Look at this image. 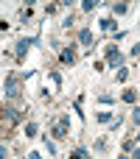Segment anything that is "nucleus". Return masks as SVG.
Masks as SVG:
<instances>
[{
  "label": "nucleus",
  "mask_w": 140,
  "mask_h": 159,
  "mask_svg": "<svg viewBox=\"0 0 140 159\" xmlns=\"http://www.w3.org/2000/svg\"><path fill=\"white\" fill-rule=\"evenodd\" d=\"M25 117V106L20 101H11V103H0V129L3 134H11Z\"/></svg>",
  "instance_id": "f257e3e1"
},
{
  "label": "nucleus",
  "mask_w": 140,
  "mask_h": 159,
  "mask_svg": "<svg viewBox=\"0 0 140 159\" xmlns=\"http://www.w3.org/2000/svg\"><path fill=\"white\" fill-rule=\"evenodd\" d=\"M22 95V73H8L6 78V98L8 101H20Z\"/></svg>",
  "instance_id": "f03ea898"
},
{
  "label": "nucleus",
  "mask_w": 140,
  "mask_h": 159,
  "mask_svg": "<svg viewBox=\"0 0 140 159\" xmlns=\"http://www.w3.org/2000/svg\"><path fill=\"white\" fill-rule=\"evenodd\" d=\"M51 134H53L56 140H65V137H70V115H62V117H59V123H53Z\"/></svg>",
  "instance_id": "7ed1b4c3"
},
{
  "label": "nucleus",
  "mask_w": 140,
  "mask_h": 159,
  "mask_svg": "<svg viewBox=\"0 0 140 159\" xmlns=\"http://www.w3.org/2000/svg\"><path fill=\"white\" fill-rule=\"evenodd\" d=\"M93 42H95L93 31H90V28H81V31H79V45H84V48H93Z\"/></svg>",
  "instance_id": "20e7f679"
},
{
  "label": "nucleus",
  "mask_w": 140,
  "mask_h": 159,
  "mask_svg": "<svg viewBox=\"0 0 140 159\" xmlns=\"http://www.w3.org/2000/svg\"><path fill=\"white\" fill-rule=\"evenodd\" d=\"M107 61H109V64H112V67H115V64H121V61H123V56H121V50H118V48H115V45H109V48H107Z\"/></svg>",
  "instance_id": "39448f33"
},
{
  "label": "nucleus",
  "mask_w": 140,
  "mask_h": 159,
  "mask_svg": "<svg viewBox=\"0 0 140 159\" xmlns=\"http://www.w3.org/2000/svg\"><path fill=\"white\" fill-rule=\"evenodd\" d=\"M34 42H36V39H20V42H17V50H14V56H17V59H22V56L28 53V48H31Z\"/></svg>",
  "instance_id": "423d86ee"
},
{
  "label": "nucleus",
  "mask_w": 140,
  "mask_h": 159,
  "mask_svg": "<svg viewBox=\"0 0 140 159\" xmlns=\"http://www.w3.org/2000/svg\"><path fill=\"white\" fill-rule=\"evenodd\" d=\"M95 120H98V123H112V126H118V123H121V117H118V115H112V112H98V115H95Z\"/></svg>",
  "instance_id": "0eeeda50"
},
{
  "label": "nucleus",
  "mask_w": 140,
  "mask_h": 159,
  "mask_svg": "<svg viewBox=\"0 0 140 159\" xmlns=\"http://www.w3.org/2000/svg\"><path fill=\"white\" fill-rule=\"evenodd\" d=\"M73 61H76V50L73 48H65L62 50V64H73Z\"/></svg>",
  "instance_id": "6e6552de"
},
{
  "label": "nucleus",
  "mask_w": 140,
  "mask_h": 159,
  "mask_svg": "<svg viewBox=\"0 0 140 159\" xmlns=\"http://www.w3.org/2000/svg\"><path fill=\"white\" fill-rule=\"evenodd\" d=\"M123 101L126 103H135L138 101V89H123Z\"/></svg>",
  "instance_id": "1a4fd4ad"
},
{
  "label": "nucleus",
  "mask_w": 140,
  "mask_h": 159,
  "mask_svg": "<svg viewBox=\"0 0 140 159\" xmlns=\"http://www.w3.org/2000/svg\"><path fill=\"white\" fill-rule=\"evenodd\" d=\"M36 131H39L36 123H25V137H36Z\"/></svg>",
  "instance_id": "9d476101"
},
{
  "label": "nucleus",
  "mask_w": 140,
  "mask_h": 159,
  "mask_svg": "<svg viewBox=\"0 0 140 159\" xmlns=\"http://www.w3.org/2000/svg\"><path fill=\"white\" fill-rule=\"evenodd\" d=\"M98 6V0H81V11H93Z\"/></svg>",
  "instance_id": "9b49d317"
},
{
  "label": "nucleus",
  "mask_w": 140,
  "mask_h": 159,
  "mask_svg": "<svg viewBox=\"0 0 140 159\" xmlns=\"http://www.w3.org/2000/svg\"><path fill=\"white\" fill-rule=\"evenodd\" d=\"M67 159H87V151H84V148H76V151H73Z\"/></svg>",
  "instance_id": "f8f14e48"
},
{
  "label": "nucleus",
  "mask_w": 140,
  "mask_h": 159,
  "mask_svg": "<svg viewBox=\"0 0 140 159\" xmlns=\"http://www.w3.org/2000/svg\"><path fill=\"white\" fill-rule=\"evenodd\" d=\"M101 28H104V31H112V28H115L112 17H104V20H101Z\"/></svg>",
  "instance_id": "ddd939ff"
},
{
  "label": "nucleus",
  "mask_w": 140,
  "mask_h": 159,
  "mask_svg": "<svg viewBox=\"0 0 140 159\" xmlns=\"http://www.w3.org/2000/svg\"><path fill=\"white\" fill-rule=\"evenodd\" d=\"M129 151H135V140H123V154H129Z\"/></svg>",
  "instance_id": "4468645a"
},
{
  "label": "nucleus",
  "mask_w": 140,
  "mask_h": 159,
  "mask_svg": "<svg viewBox=\"0 0 140 159\" xmlns=\"http://www.w3.org/2000/svg\"><path fill=\"white\" fill-rule=\"evenodd\" d=\"M126 11H129L126 3H118V6H115V14H126Z\"/></svg>",
  "instance_id": "2eb2a0df"
},
{
  "label": "nucleus",
  "mask_w": 140,
  "mask_h": 159,
  "mask_svg": "<svg viewBox=\"0 0 140 159\" xmlns=\"http://www.w3.org/2000/svg\"><path fill=\"white\" fill-rule=\"evenodd\" d=\"M126 78H129V70L121 67V70H118V81H126Z\"/></svg>",
  "instance_id": "dca6fc26"
},
{
  "label": "nucleus",
  "mask_w": 140,
  "mask_h": 159,
  "mask_svg": "<svg viewBox=\"0 0 140 159\" xmlns=\"http://www.w3.org/2000/svg\"><path fill=\"white\" fill-rule=\"evenodd\" d=\"M98 101H101V103H112V101H115V98H112V95H109V92H104V95H98Z\"/></svg>",
  "instance_id": "f3484780"
},
{
  "label": "nucleus",
  "mask_w": 140,
  "mask_h": 159,
  "mask_svg": "<svg viewBox=\"0 0 140 159\" xmlns=\"http://www.w3.org/2000/svg\"><path fill=\"white\" fill-rule=\"evenodd\" d=\"M93 148H95V151H98V154H101V151H107V140H98V143H95V145H93Z\"/></svg>",
  "instance_id": "a211bd4d"
},
{
  "label": "nucleus",
  "mask_w": 140,
  "mask_h": 159,
  "mask_svg": "<svg viewBox=\"0 0 140 159\" xmlns=\"http://www.w3.org/2000/svg\"><path fill=\"white\" fill-rule=\"evenodd\" d=\"M132 120H135V123H140V106L135 109V112H132Z\"/></svg>",
  "instance_id": "6ab92c4d"
},
{
  "label": "nucleus",
  "mask_w": 140,
  "mask_h": 159,
  "mask_svg": "<svg viewBox=\"0 0 140 159\" xmlns=\"http://www.w3.org/2000/svg\"><path fill=\"white\" fill-rule=\"evenodd\" d=\"M132 56H140V42L135 45V48H132Z\"/></svg>",
  "instance_id": "aec40b11"
},
{
  "label": "nucleus",
  "mask_w": 140,
  "mask_h": 159,
  "mask_svg": "<svg viewBox=\"0 0 140 159\" xmlns=\"http://www.w3.org/2000/svg\"><path fill=\"white\" fill-rule=\"evenodd\" d=\"M28 159H42V157H39L36 151H31V154H28Z\"/></svg>",
  "instance_id": "412c9836"
},
{
  "label": "nucleus",
  "mask_w": 140,
  "mask_h": 159,
  "mask_svg": "<svg viewBox=\"0 0 140 159\" xmlns=\"http://www.w3.org/2000/svg\"><path fill=\"white\" fill-rule=\"evenodd\" d=\"M6 28H8V22H6V20H0V31H6Z\"/></svg>",
  "instance_id": "4be33fe9"
},
{
  "label": "nucleus",
  "mask_w": 140,
  "mask_h": 159,
  "mask_svg": "<svg viewBox=\"0 0 140 159\" xmlns=\"http://www.w3.org/2000/svg\"><path fill=\"white\" fill-rule=\"evenodd\" d=\"M132 159H140V148H138V151H132Z\"/></svg>",
  "instance_id": "5701e85b"
},
{
  "label": "nucleus",
  "mask_w": 140,
  "mask_h": 159,
  "mask_svg": "<svg viewBox=\"0 0 140 159\" xmlns=\"http://www.w3.org/2000/svg\"><path fill=\"white\" fill-rule=\"evenodd\" d=\"M0 159H6V148L3 145H0Z\"/></svg>",
  "instance_id": "b1692460"
},
{
  "label": "nucleus",
  "mask_w": 140,
  "mask_h": 159,
  "mask_svg": "<svg viewBox=\"0 0 140 159\" xmlns=\"http://www.w3.org/2000/svg\"><path fill=\"white\" fill-rule=\"evenodd\" d=\"M118 159H132V157H126V154H121V157H118Z\"/></svg>",
  "instance_id": "393cba45"
},
{
  "label": "nucleus",
  "mask_w": 140,
  "mask_h": 159,
  "mask_svg": "<svg viewBox=\"0 0 140 159\" xmlns=\"http://www.w3.org/2000/svg\"><path fill=\"white\" fill-rule=\"evenodd\" d=\"M135 140H138V143H140V131H138V137H135Z\"/></svg>",
  "instance_id": "a878e982"
}]
</instances>
